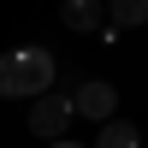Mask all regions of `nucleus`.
Wrapping results in <instances>:
<instances>
[{"label":"nucleus","instance_id":"5","mask_svg":"<svg viewBox=\"0 0 148 148\" xmlns=\"http://www.w3.org/2000/svg\"><path fill=\"white\" fill-rule=\"evenodd\" d=\"M95 148H142V136H136V125H125V119H107L101 136H95Z\"/></svg>","mask_w":148,"mask_h":148},{"label":"nucleus","instance_id":"6","mask_svg":"<svg viewBox=\"0 0 148 148\" xmlns=\"http://www.w3.org/2000/svg\"><path fill=\"white\" fill-rule=\"evenodd\" d=\"M107 12H113V30H136V24H148V0H107Z\"/></svg>","mask_w":148,"mask_h":148},{"label":"nucleus","instance_id":"3","mask_svg":"<svg viewBox=\"0 0 148 148\" xmlns=\"http://www.w3.org/2000/svg\"><path fill=\"white\" fill-rule=\"evenodd\" d=\"M71 125V95H36V107H30V130L36 136H59V130Z\"/></svg>","mask_w":148,"mask_h":148},{"label":"nucleus","instance_id":"7","mask_svg":"<svg viewBox=\"0 0 148 148\" xmlns=\"http://www.w3.org/2000/svg\"><path fill=\"white\" fill-rule=\"evenodd\" d=\"M47 148H83V142H47Z\"/></svg>","mask_w":148,"mask_h":148},{"label":"nucleus","instance_id":"4","mask_svg":"<svg viewBox=\"0 0 148 148\" xmlns=\"http://www.w3.org/2000/svg\"><path fill=\"white\" fill-rule=\"evenodd\" d=\"M101 0H65V6H59V24H65V30H77V36H89V30H101Z\"/></svg>","mask_w":148,"mask_h":148},{"label":"nucleus","instance_id":"1","mask_svg":"<svg viewBox=\"0 0 148 148\" xmlns=\"http://www.w3.org/2000/svg\"><path fill=\"white\" fill-rule=\"evenodd\" d=\"M53 89V53L47 47H12L0 53V101H36Z\"/></svg>","mask_w":148,"mask_h":148},{"label":"nucleus","instance_id":"2","mask_svg":"<svg viewBox=\"0 0 148 148\" xmlns=\"http://www.w3.org/2000/svg\"><path fill=\"white\" fill-rule=\"evenodd\" d=\"M71 113H83V119H95V125H107V119H119V89L113 83H83L77 95H71Z\"/></svg>","mask_w":148,"mask_h":148}]
</instances>
